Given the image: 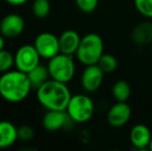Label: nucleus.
Listing matches in <instances>:
<instances>
[{
	"mask_svg": "<svg viewBox=\"0 0 152 151\" xmlns=\"http://www.w3.org/2000/svg\"><path fill=\"white\" fill-rule=\"evenodd\" d=\"M32 89L28 75L19 69L8 71L0 77V95L10 103H20L29 95Z\"/></svg>",
	"mask_w": 152,
	"mask_h": 151,
	"instance_id": "obj_1",
	"label": "nucleus"
},
{
	"mask_svg": "<svg viewBox=\"0 0 152 151\" xmlns=\"http://www.w3.org/2000/svg\"><path fill=\"white\" fill-rule=\"evenodd\" d=\"M72 96L69 88L65 83L53 79H49L36 89V98L47 110L65 111Z\"/></svg>",
	"mask_w": 152,
	"mask_h": 151,
	"instance_id": "obj_2",
	"label": "nucleus"
},
{
	"mask_svg": "<svg viewBox=\"0 0 152 151\" xmlns=\"http://www.w3.org/2000/svg\"><path fill=\"white\" fill-rule=\"evenodd\" d=\"M104 54V40L96 33H88L81 38L80 46L77 50V58L85 66L97 64Z\"/></svg>",
	"mask_w": 152,
	"mask_h": 151,
	"instance_id": "obj_3",
	"label": "nucleus"
},
{
	"mask_svg": "<svg viewBox=\"0 0 152 151\" xmlns=\"http://www.w3.org/2000/svg\"><path fill=\"white\" fill-rule=\"evenodd\" d=\"M47 66L51 79L65 84L72 80L76 73L74 57L63 53H59L53 58L49 59Z\"/></svg>",
	"mask_w": 152,
	"mask_h": 151,
	"instance_id": "obj_4",
	"label": "nucleus"
},
{
	"mask_svg": "<svg viewBox=\"0 0 152 151\" xmlns=\"http://www.w3.org/2000/svg\"><path fill=\"white\" fill-rule=\"evenodd\" d=\"M65 111L72 121L85 123L93 116L94 104L88 95L76 94L72 96Z\"/></svg>",
	"mask_w": 152,
	"mask_h": 151,
	"instance_id": "obj_5",
	"label": "nucleus"
},
{
	"mask_svg": "<svg viewBox=\"0 0 152 151\" xmlns=\"http://www.w3.org/2000/svg\"><path fill=\"white\" fill-rule=\"evenodd\" d=\"M40 56L33 44H23L15 54L16 69L28 74L39 64Z\"/></svg>",
	"mask_w": 152,
	"mask_h": 151,
	"instance_id": "obj_6",
	"label": "nucleus"
},
{
	"mask_svg": "<svg viewBox=\"0 0 152 151\" xmlns=\"http://www.w3.org/2000/svg\"><path fill=\"white\" fill-rule=\"evenodd\" d=\"M33 46L40 58L51 59L60 53L59 37L51 32H42L35 37Z\"/></svg>",
	"mask_w": 152,
	"mask_h": 151,
	"instance_id": "obj_7",
	"label": "nucleus"
},
{
	"mask_svg": "<svg viewBox=\"0 0 152 151\" xmlns=\"http://www.w3.org/2000/svg\"><path fill=\"white\" fill-rule=\"evenodd\" d=\"M25 29V21L19 14H8L0 22V33L5 38L20 36Z\"/></svg>",
	"mask_w": 152,
	"mask_h": 151,
	"instance_id": "obj_8",
	"label": "nucleus"
},
{
	"mask_svg": "<svg viewBox=\"0 0 152 151\" xmlns=\"http://www.w3.org/2000/svg\"><path fill=\"white\" fill-rule=\"evenodd\" d=\"M104 73L97 64L87 65L81 76V85L87 92H94L102 84Z\"/></svg>",
	"mask_w": 152,
	"mask_h": 151,
	"instance_id": "obj_9",
	"label": "nucleus"
},
{
	"mask_svg": "<svg viewBox=\"0 0 152 151\" xmlns=\"http://www.w3.org/2000/svg\"><path fill=\"white\" fill-rule=\"evenodd\" d=\"M132 109L126 101H117L110 108L107 114V121L112 127H122L129 121Z\"/></svg>",
	"mask_w": 152,
	"mask_h": 151,
	"instance_id": "obj_10",
	"label": "nucleus"
},
{
	"mask_svg": "<svg viewBox=\"0 0 152 151\" xmlns=\"http://www.w3.org/2000/svg\"><path fill=\"white\" fill-rule=\"evenodd\" d=\"M132 42L136 46L146 47L152 42V22L149 20L138 23L130 33Z\"/></svg>",
	"mask_w": 152,
	"mask_h": 151,
	"instance_id": "obj_11",
	"label": "nucleus"
},
{
	"mask_svg": "<svg viewBox=\"0 0 152 151\" xmlns=\"http://www.w3.org/2000/svg\"><path fill=\"white\" fill-rule=\"evenodd\" d=\"M67 119H69L66 111L48 110L42 117V126L49 131H57L65 126Z\"/></svg>",
	"mask_w": 152,
	"mask_h": 151,
	"instance_id": "obj_12",
	"label": "nucleus"
},
{
	"mask_svg": "<svg viewBox=\"0 0 152 151\" xmlns=\"http://www.w3.org/2000/svg\"><path fill=\"white\" fill-rule=\"evenodd\" d=\"M151 139V131L149 127L145 124H137L130 131V143L137 149H146V148H148Z\"/></svg>",
	"mask_w": 152,
	"mask_h": 151,
	"instance_id": "obj_13",
	"label": "nucleus"
},
{
	"mask_svg": "<svg viewBox=\"0 0 152 151\" xmlns=\"http://www.w3.org/2000/svg\"><path fill=\"white\" fill-rule=\"evenodd\" d=\"M81 37L77 31L75 30H65L59 36V47L60 53L74 56L77 53L81 42Z\"/></svg>",
	"mask_w": 152,
	"mask_h": 151,
	"instance_id": "obj_14",
	"label": "nucleus"
},
{
	"mask_svg": "<svg viewBox=\"0 0 152 151\" xmlns=\"http://www.w3.org/2000/svg\"><path fill=\"white\" fill-rule=\"evenodd\" d=\"M18 140V127L10 121H0V149L12 146Z\"/></svg>",
	"mask_w": 152,
	"mask_h": 151,
	"instance_id": "obj_15",
	"label": "nucleus"
},
{
	"mask_svg": "<svg viewBox=\"0 0 152 151\" xmlns=\"http://www.w3.org/2000/svg\"><path fill=\"white\" fill-rule=\"evenodd\" d=\"M27 75H28L29 81L31 83L32 89H35V90L39 88L42 84H45L49 79H51L48 66H45L40 63L36 67H34L32 71H29Z\"/></svg>",
	"mask_w": 152,
	"mask_h": 151,
	"instance_id": "obj_16",
	"label": "nucleus"
},
{
	"mask_svg": "<svg viewBox=\"0 0 152 151\" xmlns=\"http://www.w3.org/2000/svg\"><path fill=\"white\" fill-rule=\"evenodd\" d=\"M112 93L117 101H126L130 96L132 88L129 84L124 80H119L115 82L112 88Z\"/></svg>",
	"mask_w": 152,
	"mask_h": 151,
	"instance_id": "obj_17",
	"label": "nucleus"
},
{
	"mask_svg": "<svg viewBox=\"0 0 152 151\" xmlns=\"http://www.w3.org/2000/svg\"><path fill=\"white\" fill-rule=\"evenodd\" d=\"M97 65L102 69V71L104 74H110L116 71L118 62H117L116 57L113 56L112 54H108V53L104 54V53L98 60Z\"/></svg>",
	"mask_w": 152,
	"mask_h": 151,
	"instance_id": "obj_18",
	"label": "nucleus"
},
{
	"mask_svg": "<svg viewBox=\"0 0 152 151\" xmlns=\"http://www.w3.org/2000/svg\"><path fill=\"white\" fill-rule=\"evenodd\" d=\"M51 12V4L49 0H34L32 4V12L37 19H45Z\"/></svg>",
	"mask_w": 152,
	"mask_h": 151,
	"instance_id": "obj_19",
	"label": "nucleus"
},
{
	"mask_svg": "<svg viewBox=\"0 0 152 151\" xmlns=\"http://www.w3.org/2000/svg\"><path fill=\"white\" fill-rule=\"evenodd\" d=\"M15 65V56L10 51L2 49L0 50V74L10 71Z\"/></svg>",
	"mask_w": 152,
	"mask_h": 151,
	"instance_id": "obj_20",
	"label": "nucleus"
},
{
	"mask_svg": "<svg viewBox=\"0 0 152 151\" xmlns=\"http://www.w3.org/2000/svg\"><path fill=\"white\" fill-rule=\"evenodd\" d=\"M134 6L142 16L152 19V0H134Z\"/></svg>",
	"mask_w": 152,
	"mask_h": 151,
	"instance_id": "obj_21",
	"label": "nucleus"
},
{
	"mask_svg": "<svg viewBox=\"0 0 152 151\" xmlns=\"http://www.w3.org/2000/svg\"><path fill=\"white\" fill-rule=\"evenodd\" d=\"M76 5L84 14H91L96 9L98 0H75Z\"/></svg>",
	"mask_w": 152,
	"mask_h": 151,
	"instance_id": "obj_22",
	"label": "nucleus"
},
{
	"mask_svg": "<svg viewBox=\"0 0 152 151\" xmlns=\"http://www.w3.org/2000/svg\"><path fill=\"white\" fill-rule=\"evenodd\" d=\"M34 138V129L30 125L23 124L18 127V140L22 142H30Z\"/></svg>",
	"mask_w": 152,
	"mask_h": 151,
	"instance_id": "obj_23",
	"label": "nucleus"
},
{
	"mask_svg": "<svg viewBox=\"0 0 152 151\" xmlns=\"http://www.w3.org/2000/svg\"><path fill=\"white\" fill-rule=\"evenodd\" d=\"M7 4L12 6H21V5H24L28 0H4Z\"/></svg>",
	"mask_w": 152,
	"mask_h": 151,
	"instance_id": "obj_24",
	"label": "nucleus"
},
{
	"mask_svg": "<svg viewBox=\"0 0 152 151\" xmlns=\"http://www.w3.org/2000/svg\"><path fill=\"white\" fill-rule=\"evenodd\" d=\"M4 44H5V37L0 33V50L4 49Z\"/></svg>",
	"mask_w": 152,
	"mask_h": 151,
	"instance_id": "obj_25",
	"label": "nucleus"
},
{
	"mask_svg": "<svg viewBox=\"0 0 152 151\" xmlns=\"http://www.w3.org/2000/svg\"><path fill=\"white\" fill-rule=\"evenodd\" d=\"M148 148L152 151V139H151V141H150V144H149V147Z\"/></svg>",
	"mask_w": 152,
	"mask_h": 151,
	"instance_id": "obj_26",
	"label": "nucleus"
},
{
	"mask_svg": "<svg viewBox=\"0 0 152 151\" xmlns=\"http://www.w3.org/2000/svg\"><path fill=\"white\" fill-rule=\"evenodd\" d=\"M150 48H151V52H152V42L150 44Z\"/></svg>",
	"mask_w": 152,
	"mask_h": 151,
	"instance_id": "obj_27",
	"label": "nucleus"
}]
</instances>
